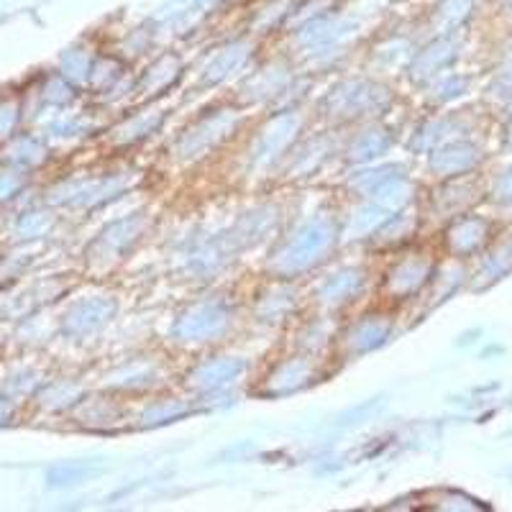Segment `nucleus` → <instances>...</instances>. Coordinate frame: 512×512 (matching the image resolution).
I'll list each match as a JSON object with an SVG mask.
<instances>
[{
    "label": "nucleus",
    "instance_id": "1",
    "mask_svg": "<svg viewBox=\"0 0 512 512\" xmlns=\"http://www.w3.org/2000/svg\"><path fill=\"white\" fill-rule=\"evenodd\" d=\"M502 6L510 8V11H512V0H502Z\"/></svg>",
    "mask_w": 512,
    "mask_h": 512
}]
</instances>
